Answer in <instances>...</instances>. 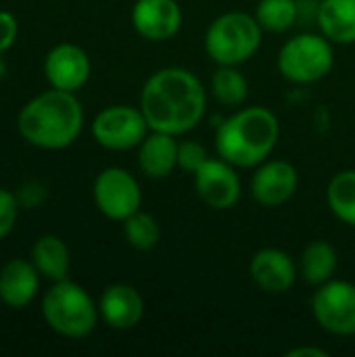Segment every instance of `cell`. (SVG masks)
I'll use <instances>...</instances> for the list:
<instances>
[{"mask_svg":"<svg viewBox=\"0 0 355 357\" xmlns=\"http://www.w3.org/2000/svg\"><path fill=\"white\" fill-rule=\"evenodd\" d=\"M316 19L320 33L335 46L355 44V0H320Z\"/></svg>","mask_w":355,"mask_h":357,"instance_id":"cell-18","label":"cell"},{"mask_svg":"<svg viewBox=\"0 0 355 357\" xmlns=\"http://www.w3.org/2000/svg\"><path fill=\"white\" fill-rule=\"evenodd\" d=\"M287 356H291V357H299V356L326 357L328 356V351H326V349H320V347H295V349H291Z\"/></svg>","mask_w":355,"mask_h":357,"instance_id":"cell-29","label":"cell"},{"mask_svg":"<svg viewBox=\"0 0 355 357\" xmlns=\"http://www.w3.org/2000/svg\"><path fill=\"white\" fill-rule=\"evenodd\" d=\"M42 318L52 333L65 339H86L98 326V301L77 282L63 278L42 297Z\"/></svg>","mask_w":355,"mask_h":357,"instance_id":"cell-4","label":"cell"},{"mask_svg":"<svg viewBox=\"0 0 355 357\" xmlns=\"http://www.w3.org/2000/svg\"><path fill=\"white\" fill-rule=\"evenodd\" d=\"M278 138L280 121L270 109L262 105L243 107L218 126L216 153L236 169H255L270 159Z\"/></svg>","mask_w":355,"mask_h":357,"instance_id":"cell-3","label":"cell"},{"mask_svg":"<svg viewBox=\"0 0 355 357\" xmlns=\"http://www.w3.org/2000/svg\"><path fill=\"white\" fill-rule=\"evenodd\" d=\"M90 73L92 63L88 52L73 42H61L52 46L44 56V77L50 88L77 92L88 84Z\"/></svg>","mask_w":355,"mask_h":357,"instance_id":"cell-12","label":"cell"},{"mask_svg":"<svg viewBox=\"0 0 355 357\" xmlns=\"http://www.w3.org/2000/svg\"><path fill=\"white\" fill-rule=\"evenodd\" d=\"M195 192L197 197L216 211L232 209L243 192L241 178L236 167L222 157H209L195 174Z\"/></svg>","mask_w":355,"mask_h":357,"instance_id":"cell-10","label":"cell"},{"mask_svg":"<svg viewBox=\"0 0 355 357\" xmlns=\"http://www.w3.org/2000/svg\"><path fill=\"white\" fill-rule=\"evenodd\" d=\"M19 36L17 17L10 10H0V54H4Z\"/></svg>","mask_w":355,"mask_h":357,"instance_id":"cell-27","label":"cell"},{"mask_svg":"<svg viewBox=\"0 0 355 357\" xmlns=\"http://www.w3.org/2000/svg\"><path fill=\"white\" fill-rule=\"evenodd\" d=\"M312 316L316 324L333 337H355V284L333 278L312 297Z\"/></svg>","mask_w":355,"mask_h":357,"instance_id":"cell-9","label":"cell"},{"mask_svg":"<svg viewBox=\"0 0 355 357\" xmlns=\"http://www.w3.org/2000/svg\"><path fill=\"white\" fill-rule=\"evenodd\" d=\"M121 226H123V236H126V241H128V245L132 249H136V251H153L159 245L161 228H159V222L151 213L138 209L128 220H123Z\"/></svg>","mask_w":355,"mask_h":357,"instance_id":"cell-24","label":"cell"},{"mask_svg":"<svg viewBox=\"0 0 355 357\" xmlns=\"http://www.w3.org/2000/svg\"><path fill=\"white\" fill-rule=\"evenodd\" d=\"M209 92L213 98L230 109H236L245 105L249 96V82L234 65H218V69L211 73Z\"/></svg>","mask_w":355,"mask_h":357,"instance_id":"cell-21","label":"cell"},{"mask_svg":"<svg viewBox=\"0 0 355 357\" xmlns=\"http://www.w3.org/2000/svg\"><path fill=\"white\" fill-rule=\"evenodd\" d=\"M84 128V107L75 92L50 88L27 100L17 115L21 138L44 151L71 146Z\"/></svg>","mask_w":355,"mask_h":357,"instance_id":"cell-2","label":"cell"},{"mask_svg":"<svg viewBox=\"0 0 355 357\" xmlns=\"http://www.w3.org/2000/svg\"><path fill=\"white\" fill-rule=\"evenodd\" d=\"M207 159H209L207 149L201 142H195V140H182V142H178V167L182 172L195 174Z\"/></svg>","mask_w":355,"mask_h":357,"instance_id":"cell-25","label":"cell"},{"mask_svg":"<svg viewBox=\"0 0 355 357\" xmlns=\"http://www.w3.org/2000/svg\"><path fill=\"white\" fill-rule=\"evenodd\" d=\"M326 205L339 222L355 228V169H341L331 178Z\"/></svg>","mask_w":355,"mask_h":357,"instance_id":"cell-22","label":"cell"},{"mask_svg":"<svg viewBox=\"0 0 355 357\" xmlns=\"http://www.w3.org/2000/svg\"><path fill=\"white\" fill-rule=\"evenodd\" d=\"M299 17L297 0H259L255 6V19L264 31L285 33Z\"/></svg>","mask_w":355,"mask_h":357,"instance_id":"cell-23","label":"cell"},{"mask_svg":"<svg viewBox=\"0 0 355 357\" xmlns=\"http://www.w3.org/2000/svg\"><path fill=\"white\" fill-rule=\"evenodd\" d=\"M40 278L31 259H8L0 268V303L10 310L27 307L40 291Z\"/></svg>","mask_w":355,"mask_h":357,"instance_id":"cell-16","label":"cell"},{"mask_svg":"<svg viewBox=\"0 0 355 357\" xmlns=\"http://www.w3.org/2000/svg\"><path fill=\"white\" fill-rule=\"evenodd\" d=\"M96 209L113 222H123L142 207V190L134 174L123 167H105L92 184Z\"/></svg>","mask_w":355,"mask_h":357,"instance_id":"cell-7","label":"cell"},{"mask_svg":"<svg viewBox=\"0 0 355 357\" xmlns=\"http://www.w3.org/2000/svg\"><path fill=\"white\" fill-rule=\"evenodd\" d=\"M251 197L262 207H282L299 188V172L285 159H266L251 176Z\"/></svg>","mask_w":355,"mask_h":357,"instance_id":"cell-11","label":"cell"},{"mask_svg":"<svg viewBox=\"0 0 355 357\" xmlns=\"http://www.w3.org/2000/svg\"><path fill=\"white\" fill-rule=\"evenodd\" d=\"M264 29L255 15L228 10L216 17L205 31V52L216 65H243L262 46Z\"/></svg>","mask_w":355,"mask_h":357,"instance_id":"cell-5","label":"cell"},{"mask_svg":"<svg viewBox=\"0 0 355 357\" xmlns=\"http://www.w3.org/2000/svg\"><path fill=\"white\" fill-rule=\"evenodd\" d=\"M130 19L140 38L149 42H165L180 31L184 15L178 0H136Z\"/></svg>","mask_w":355,"mask_h":357,"instance_id":"cell-14","label":"cell"},{"mask_svg":"<svg viewBox=\"0 0 355 357\" xmlns=\"http://www.w3.org/2000/svg\"><path fill=\"white\" fill-rule=\"evenodd\" d=\"M276 67L278 73L291 84H316L335 67V44L322 33H297L280 46Z\"/></svg>","mask_w":355,"mask_h":357,"instance_id":"cell-6","label":"cell"},{"mask_svg":"<svg viewBox=\"0 0 355 357\" xmlns=\"http://www.w3.org/2000/svg\"><path fill=\"white\" fill-rule=\"evenodd\" d=\"M17 199H19L21 207L36 209V207H40L46 201V188L42 184H38V182H27V184L21 186Z\"/></svg>","mask_w":355,"mask_h":357,"instance_id":"cell-28","label":"cell"},{"mask_svg":"<svg viewBox=\"0 0 355 357\" xmlns=\"http://www.w3.org/2000/svg\"><path fill=\"white\" fill-rule=\"evenodd\" d=\"M100 320L113 331H132L144 318V299L140 291L126 282L109 284L98 297Z\"/></svg>","mask_w":355,"mask_h":357,"instance_id":"cell-15","label":"cell"},{"mask_svg":"<svg viewBox=\"0 0 355 357\" xmlns=\"http://www.w3.org/2000/svg\"><path fill=\"white\" fill-rule=\"evenodd\" d=\"M138 107L151 130L184 136L203 121L207 90L190 69L163 67L144 82Z\"/></svg>","mask_w":355,"mask_h":357,"instance_id":"cell-1","label":"cell"},{"mask_svg":"<svg viewBox=\"0 0 355 357\" xmlns=\"http://www.w3.org/2000/svg\"><path fill=\"white\" fill-rule=\"evenodd\" d=\"M90 130L96 144H100L107 151L138 149V144L151 132L140 107H132V105L105 107L103 111L96 113Z\"/></svg>","mask_w":355,"mask_h":357,"instance_id":"cell-8","label":"cell"},{"mask_svg":"<svg viewBox=\"0 0 355 357\" xmlns=\"http://www.w3.org/2000/svg\"><path fill=\"white\" fill-rule=\"evenodd\" d=\"M249 276L259 291L268 295H285L295 287L299 266L287 251L278 247H264L251 257Z\"/></svg>","mask_w":355,"mask_h":357,"instance_id":"cell-13","label":"cell"},{"mask_svg":"<svg viewBox=\"0 0 355 357\" xmlns=\"http://www.w3.org/2000/svg\"><path fill=\"white\" fill-rule=\"evenodd\" d=\"M138 167L151 180H163L178 167V136L151 130L138 144Z\"/></svg>","mask_w":355,"mask_h":357,"instance_id":"cell-17","label":"cell"},{"mask_svg":"<svg viewBox=\"0 0 355 357\" xmlns=\"http://www.w3.org/2000/svg\"><path fill=\"white\" fill-rule=\"evenodd\" d=\"M299 274L312 287H320L335 278L339 253L328 241H310L299 255Z\"/></svg>","mask_w":355,"mask_h":357,"instance_id":"cell-19","label":"cell"},{"mask_svg":"<svg viewBox=\"0 0 355 357\" xmlns=\"http://www.w3.org/2000/svg\"><path fill=\"white\" fill-rule=\"evenodd\" d=\"M19 207L21 205H19L17 195L0 186V241L13 232L17 215H19Z\"/></svg>","mask_w":355,"mask_h":357,"instance_id":"cell-26","label":"cell"},{"mask_svg":"<svg viewBox=\"0 0 355 357\" xmlns=\"http://www.w3.org/2000/svg\"><path fill=\"white\" fill-rule=\"evenodd\" d=\"M31 264L40 272L42 278L56 282L67 278L71 255L65 241L56 234H44L40 236L31 247Z\"/></svg>","mask_w":355,"mask_h":357,"instance_id":"cell-20","label":"cell"}]
</instances>
